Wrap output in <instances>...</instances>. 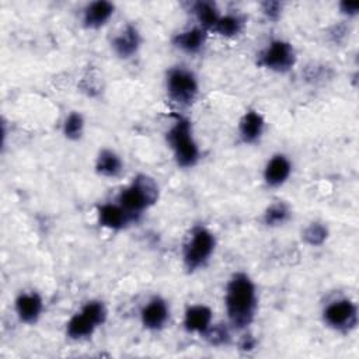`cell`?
I'll use <instances>...</instances> for the list:
<instances>
[{
  "instance_id": "ba28073f",
  "label": "cell",
  "mask_w": 359,
  "mask_h": 359,
  "mask_svg": "<svg viewBox=\"0 0 359 359\" xmlns=\"http://www.w3.org/2000/svg\"><path fill=\"white\" fill-rule=\"evenodd\" d=\"M324 321L337 331H351L358 324V309L349 299H339L330 303L324 310Z\"/></svg>"
},
{
  "instance_id": "e0dca14e",
  "label": "cell",
  "mask_w": 359,
  "mask_h": 359,
  "mask_svg": "<svg viewBox=\"0 0 359 359\" xmlns=\"http://www.w3.org/2000/svg\"><path fill=\"white\" fill-rule=\"evenodd\" d=\"M205 39H206L205 29L199 28V27H195V28H191V29H187V31H182V32L177 34L172 38V43L178 49H181L187 53H196L202 49V46L205 43Z\"/></svg>"
},
{
  "instance_id": "7c38bea8",
  "label": "cell",
  "mask_w": 359,
  "mask_h": 359,
  "mask_svg": "<svg viewBox=\"0 0 359 359\" xmlns=\"http://www.w3.org/2000/svg\"><path fill=\"white\" fill-rule=\"evenodd\" d=\"M292 164L285 154H275L266 163L264 170V180L269 187H279L289 178Z\"/></svg>"
},
{
  "instance_id": "603a6c76",
  "label": "cell",
  "mask_w": 359,
  "mask_h": 359,
  "mask_svg": "<svg viewBox=\"0 0 359 359\" xmlns=\"http://www.w3.org/2000/svg\"><path fill=\"white\" fill-rule=\"evenodd\" d=\"M328 237V230L321 223H311L303 231V238L309 245H321Z\"/></svg>"
},
{
  "instance_id": "2e32d148",
  "label": "cell",
  "mask_w": 359,
  "mask_h": 359,
  "mask_svg": "<svg viewBox=\"0 0 359 359\" xmlns=\"http://www.w3.org/2000/svg\"><path fill=\"white\" fill-rule=\"evenodd\" d=\"M264 118L257 111H247L238 123V133L244 143H255L264 132Z\"/></svg>"
},
{
  "instance_id": "d4e9b609",
  "label": "cell",
  "mask_w": 359,
  "mask_h": 359,
  "mask_svg": "<svg viewBox=\"0 0 359 359\" xmlns=\"http://www.w3.org/2000/svg\"><path fill=\"white\" fill-rule=\"evenodd\" d=\"M261 7H262V13L265 14L266 18L276 21L280 17V13H282V3L280 1L268 0V1H264L261 4Z\"/></svg>"
},
{
  "instance_id": "ffe728a7",
  "label": "cell",
  "mask_w": 359,
  "mask_h": 359,
  "mask_svg": "<svg viewBox=\"0 0 359 359\" xmlns=\"http://www.w3.org/2000/svg\"><path fill=\"white\" fill-rule=\"evenodd\" d=\"M290 217V209L285 202H273L264 213V223L271 227L285 224Z\"/></svg>"
},
{
  "instance_id": "44dd1931",
  "label": "cell",
  "mask_w": 359,
  "mask_h": 359,
  "mask_svg": "<svg viewBox=\"0 0 359 359\" xmlns=\"http://www.w3.org/2000/svg\"><path fill=\"white\" fill-rule=\"evenodd\" d=\"M244 25V21L240 15L236 14H227V15H220V18L217 20L213 31H216L217 34L223 35V36H234L237 34L241 32Z\"/></svg>"
},
{
  "instance_id": "7402d4cb",
  "label": "cell",
  "mask_w": 359,
  "mask_h": 359,
  "mask_svg": "<svg viewBox=\"0 0 359 359\" xmlns=\"http://www.w3.org/2000/svg\"><path fill=\"white\" fill-rule=\"evenodd\" d=\"M84 128V119L79 112H70L63 123V133L70 140H77Z\"/></svg>"
},
{
  "instance_id": "4316f807",
  "label": "cell",
  "mask_w": 359,
  "mask_h": 359,
  "mask_svg": "<svg viewBox=\"0 0 359 359\" xmlns=\"http://www.w3.org/2000/svg\"><path fill=\"white\" fill-rule=\"evenodd\" d=\"M255 345H257V341L252 335H244L238 342V348L241 351H252L255 348Z\"/></svg>"
},
{
  "instance_id": "30bf717a",
  "label": "cell",
  "mask_w": 359,
  "mask_h": 359,
  "mask_svg": "<svg viewBox=\"0 0 359 359\" xmlns=\"http://www.w3.org/2000/svg\"><path fill=\"white\" fill-rule=\"evenodd\" d=\"M43 310V302L42 297L35 293H21L15 299V313L18 318L25 324H34L41 317V313Z\"/></svg>"
},
{
  "instance_id": "484cf974",
  "label": "cell",
  "mask_w": 359,
  "mask_h": 359,
  "mask_svg": "<svg viewBox=\"0 0 359 359\" xmlns=\"http://www.w3.org/2000/svg\"><path fill=\"white\" fill-rule=\"evenodd\" d=\"M339 10L341 13H344L345 15H356L358 11H359V4L358 3H351V1H342L339 4Z\"/></svg>"
},
{
  "instance_id": "7a4b0ae2",
  "label": "cell",
  "mask_w": 359,
  "mask_h": 359,
  "mask_svg": "<svg viewBox=\"0 0 359 359\" xmlns=\"http://www.w3.org/2000/svg\"><path fill=\"white\" fill-rule=\"evenodd\" d=\"M157 198L158 187L156 181L146 174H139L136 178H133V182L129 187L121 191L118 205L133 219H136L144 209L154 205Z\"/></svg>"
},
{
  "instance_id": "ac0fdd59",
  "label": "cell",
  "mask_w": 359,
  "mask_h": 359,
  "mask_svg": "<svg viewBox=\"0 0 359 359\" xmlns=\"http://www.w3.org/2000/svg\"><path fill=\"white\" fill-rule=\"evenodd\" d=\"M95 170L102 177H116L122 171V161L116 153L104 149L97 157Z\"/></svg>"
},
{
  "instance_id": "5b68a950",
  "label": "cell",
  "mask_w": 359,
  "mask_h": 359,
  "mask_svg": "<svg viewBox=\"0 0 359 359\" xmlns=\"http://www.w3.org/2000/svg\"><path fill=\"white\" fill-rule=\"evenodd\" d=\"M216 245L215 236L205 227L194 229L188 243L184 247V265L188 271H195L206 264Z\"/></svg>"
},
{
  "instance_id": "5bb4252c",
  "label": "cell",
  "mask_w": 359,
  "mask_h": 359,
  "mask_svg": "<svg viewBox=\"0 0 359 359\" xmlns=\"http://www.w3.org/2000/svg\"><path fill=\"white\" fill-rule=\"evenodd\" d=\"M114 14V4L107 0H95L83 10V24L87 28L102 27Z\"/></svg>"
},
{
  "instance_id": "d6986e66",
  "label": "cell",
  "mask_w": 359,
  "mask_h": 359,
  "mask_svg": "<svg viewBox=\"0 0 359 359\" xmlns=\"http://www.w3.org/2000/svg\"><path fill=\"white\" fill-rule=\"evenodd\" d=\"M192 10H194L196 20L201 24V28H203V29H213L217 20L220 18L216 4L212 1H208V0L194 3Z\"/></svg>"
},
{
  "instance_id": "9c48e42d",
  "label": "cell",
  "mask_w": 359,
  "mask_h": 359,
  "mask_svg": "<svg viewBox=\"0 0 359 359\" xmlns=\"http://www.w3.org/2000/svg\"><path fill=\"white\" fill-rule=\"evenodd\" d=\"M168 316L170 311L167 303L158 296L149 300V303L140 311L142 324L144 325V328L153 331L163 328L168 320Z\"/></svg>"
},
{
  "instance_id": "9a60e30c",
  "label": "cell",
  "mask_w": 359,
  "mask_h": 359,
  "mask_svg": "<svg viewBox=\"0 0 359 359\" xmlns=\"http://www.w3.org/2000/svg\"><path fill=\"white\" fill-rule=\"evenodd\" d=\"M140 46V35L136 27L133 25H126L125 29L116 35L112 41V49L114 52L122 57L128 59L133 56Z\"/></svg>"
},
{
  "instance_id": "277c9868",
  "label": "cell",
  "mask_w": 359,
  "mask_h": 359,
  "mask_svg": "<svg viewBox=\"0 0 359 359\" xmlns=\"http://www.w3.org/2000/svg\"><path fill=\"white\" fill-rule=\"evenodd\" d=\"M107 318V309L102 302H87L66 324V334L70 339H84L93 335L97 327L102 325Z\"/></svg>"
},
{
  "instance_id": "6da1fadb",
  "label": "cell",
  "mask_w": 359,
  "mask_h": 359,
  "mask_svg": "<svg viewBox=\"0 0 359 359\" xmlns=\"http://www.w3.org/2000/svg\"><path fill=\"white\" fill-rule=\"evenodd\" d=\"M224 306L229 321L234 328L243 330L252 323L257 310V292L247 273L237 272L231 276L226 287Z\"/></svg>"
},
{
  "instance_id": "cb8c5ba5",
  "label": "cell",
  "mask_w": 359,
  "mask_h": 359,
  "mask_svg": "<svg viewBox=\"0 0 359 359\" xmlns=\"http://www.w3.org/2000/svg\"><path fill=\"white\" fill-rule=\"evenodd\" d=\"M203 335H205L206 341H208L210 345H216V346L227 344V342H229V338H230L227 328H226L224 325H222V324H217V325H213V327L210 325V327L205 331Z\"/></svg>"
},
{
  "instance_id": "3957f363",
  "label": "cell",
  "mask_w": 359,
  "mask_h": 359,
  "mask_svg": "<svg viewBox=\"0 0 359 359\" xmlns=\"http://www.w3.org/2000/svg\"><path fill=\"white\" fill-rule=\"evenodd\" d=\"M167 142L180 167H194L199 160V147L192 136L191 122L177 115L175 122L167 132Z\"/></svg>"
},
{
  "instance_id": "8992f818",
  "label": "cell",
  "mask_w": 359,
  "mask_h": 359,
  "mask_svg": "<svg viewBox=\"0 0 359 359\" xmlns=\"http://www.w3.org/2000/svg\"><path fill=\"white\" fill-rule=\"evenodd\" d=\"M168 97L178 105H189L198 95V81L194 73L184 67H174L167 73Z\"/></svg>"
},
{
  "instance_id": "4fadbf2b",
  "label": "cell",
  "mask_w": 359,
  "mask_h": 359,
  "mask_svg": "<svg viewBox=\"0 0 359 359\" xmlns=\"http://www.w3.org/2000/svg\"><path fill=\"white\" fill-rule=\"evenodd\" d=\"M212 310L203 304H194L185 310L184 327L188 332H198L201 335L210 327Z\"/></svg>"
},
{
  "instance_id": "8fae6325",
  "label": "cell",
  "mask_w": 359,
  "mask_h": 359,
  "mask_svg": "<svg viewBox=\"0 0 359 359\" xmlns=\"http://www.w3.org/2000/svg\"><path fill=\"white\" fill-rule=\"evenodd\" d=\"M97 216H98V223L102 227H107L111 230H121L135 220L118 203L100 205L97 209Z\"/></svg>"
},
{
  "instance_id": "52a82bcc",
  "label": "cell",
  "mask_w": 359,
  "mask_h": 359,
  "mask_svg": "<svg viewBox=\"0 0 359 359\" xmlns=\"http://www.w3.org/2000/svg\"><path fill=\"white\" fill-rule=\"evenodd\" d=\"M296 62V53L287 41H272L258 56V65L272 72L285 73L293 67Z\"/></svg>"
}]
</instances>
